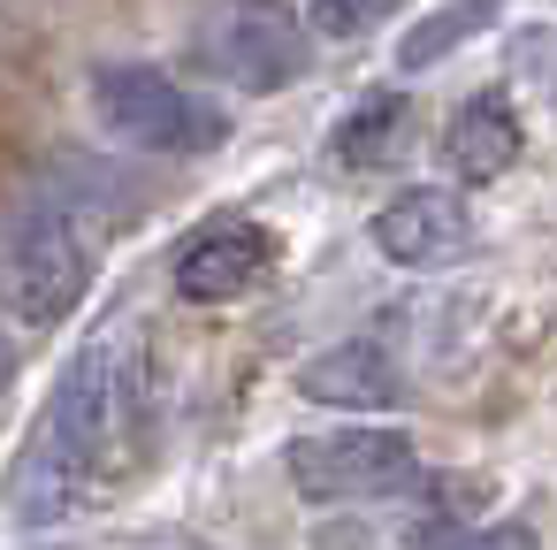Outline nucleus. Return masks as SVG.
Instances as JSON below:
<instances>
[{
  "instance_id": "nucleus-9",
  "label": "nucleus",
  "mask_w": 557,
  "mask_h": 550,
  "mask_svg": "<svg viewBox=\"0 0 557 550\" xmlns=\"http://www.w3.org/2000/svg\"><path fill=\"white\" fill-rule=\"evenodd\" d=\"M443 154H450V169H458L466 184H496V176L527 154V131H519V115H511L504 93H473V100L450 115Z\"/></svg>"
},
{
  "instance_id": "nucleus-4",
  "label": "nucleus",
  "mask_w": 557,
  "mask_h": 550,
  "mask_svg": "<svg viewBox=\"0 0 557 550\" xmlns=\"http://www.w3.org/2000/svg\"><path fill=\"white\" fill-rule=\"evenodd\" d=\"M92 108L123 146H146V154H207L222 138V115L153 62H108L92 77Z\"/></svg>"
},
{
  "instance_id": "nucleus-11",
  "label": "nucleus",
  "mask_w": 557,
  "mask_h": 550,
  "mask_svg": "<svg viewBox=\"0 0 557 550\" xmlns=\"http://www.w3.org/2000/svg\"><path fill=\"white\" fill-rule=\"evenodd\" d=\"M488 9H496V0H458V9H443L435 24H420V32L405 39V70H428L435 54H450V47H458V39H466Z\"/></svg>"
},
{
  "instance_id": "nucleus-8",
  "label": "nucleus",
  "mask_w": 557,
  "mask_h": 550,
  "mask_svg": "<svg viewBox=\"0 0 557 550\" xmlns=\"http://www.w3.org/2000/svg\"><path fill=\"white\" fill-rule=\"evenodd\" d=\"M298 390H306L313 405H344V413H389V405L405 398V375H397V359H389L374 337H344V344H329L321 359H306Z\"/></svg>"
},
{
  "instance_id": "nucleus-12",
  "label": "nucleus",
  "mask_w": 557,
  "mask_h": 550,
  "mask_svg": "<svg viewBox=\"0 0 557 550\" xmlns=\"http://www.w3.org/2000/svg\"><path fill=\"white\" fill-rule=\"evenodd\" d=\"M382 16H397V0H313V32L321 39H359Z\"/></svg>"
},
{
  "instance_id": "nucleus-5",
  "label": "nucleus",
  "mask_w": 557,
  "mask_h": 550,
  "mask_svg": "<svg viewBox=\"0 0 557 550\" xmlns=\"http://www.w3.org/2000/svg\"><path fill=\"white\" fill-rule=\"evenodd\" d=\"M199 54H207V70L230 77L237 93H283V85H298L306 62H313V54H306V24L283 9V0H230V9L207 24Z\"/></svg>"
},
{
  "instance_id": "nucleus-2",
  "label": "nucleus",
  "mask_w": 557,
  "mask_h": 550,
  "mask_svg": "<svg viewBox=\"0 0 557 550\" xmlns=\"http://www.w3.org/2000/svg\"><path fill=\"white\" fill-rule=\"evenodd\" d=\"M92 283V230L70 207H39L0 237V306L24 329H54Z\"/></svg>"
},
{
  "instance_id": "nucleus-13",
  "label": "nucleus",
  "mask_w": 557,
  "mask_h": 550,
  "mask_svg": "<svg viewBox=\"0 0 557 550\" xmlns=\"http://www.w3.org/2000/svg\"><path fill=\"white\" fill-rule=\"evenodd\" d=\"M428 550H534V535L519 520H496V527H458V535H435Z\"/></svg>"
},
{
  "instance_id": "nucleus-1",
  "label": "nucleus",
  "mask_w": 557,
  "mask_h": 550,
  "mask_svg": "<svg viewBox=\"0 0 557 550\" xmlns=\"http://www.w3.org/2000/svg\"><path fill=\"white\" fill-rule=\"evenodd\" d=\"M123 420H131V375H123L115 337H100L62 375V390H54V405H47V420H39V436L16 466V512L32 527L70 520L92 497V481L108 474V459L123 443Z\"/></svg>"
},
{
  "instance_id": "nucleus-3",
  "label": "nucleus",
  "mask_w": 557,
  "mask_h": 550,
  "mask_svg": "<svg viewBox=\"0 0 557 550\" xmlns=\"http://www.w3.org/2000/svg\"><path fill=\"white\" fill-rule=\"evenodd\" d=\"M283 474L306 504H351V497H397L420 481V451L405 428H382V420H359V428H321V436H298L283 451Z\"/></svg>"
},
{
  "instance_id": "nucleus-7",
  "label": "nucleus",
  "mask_w": 557,
  "mask_h": 550,
  "mask_svg": "<svg viewBox=\"0 0 557 550\" xmlns=\"http://www.w3.org/2000/svg\"><path fill=\"white\" fill-rule=\"evenodd\" d=\"M275 260V237L260 222H207L184 253H176V291L191 306H230L260 268Z\"/></svg>"
},
{
  "instance_id": "nucleus-10",
  "label": "nucleus",
  "mask_w": 557,
  "mask_h": 550,
  "mask_svg": "<svg viewBox=\"0 0 557 550\" xmlns=\"http://www.w3.org/2000/svg\"><path fill=\"white\" fill-rule=\"evenodd\" d=\"M397 123H405V100H397V93L359 100V108H351V123L336 131V161H344V169L382 161V154H389V138H397Z\"/></svg>"
},
{
  "instance_id": "nucleus-6",
  "label": "nucleus",
  "mask_w": 557,
  "mask_h": 550,
  "mask_svg": "<svg viewBox=\"0 0 557 550\" xmlns=\"http://www.w3.org/2000/svg\"><path fill=\"white\" fill-rule=\"evenodd\" d=\"M374 253L389 268H450L473 253V207L458 192H435V184H412L397 192L382 215H374Z\"/></svg>"
},
{
  "instance_id": "nucleus-14",
  "label": "nucleus",
  "mask_w": 557,
  "mask_h": 550,
  "mask_svg": "<svg viewBox=\"0 0 557 550\" xmlns=\"http://www.w3.org/2000/svg\"><path fill=\"white\" fill-rule=\"evenodd\" d=\"M0 382H9V344H0Z\"/></svg>"
}]
</instances>
